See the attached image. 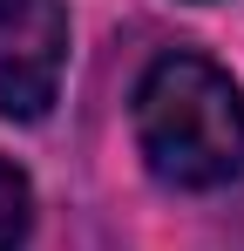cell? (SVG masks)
<instances>
[{
	"label": "cell",
	"mask_w": 244,
	"mask_h": 251,
	"mask_svg": "<svg viewBox=\"0 0 244 251\" xmlns=\"http://www.w3.org/2000/svg\"><path fill=\"white\" fill-rule=\"evenodd\" d=\"M136 143L170 190H224L244 176V95L203 54H163L136 82Z\"/></svg>",
	"instance_id": "6da1fadb"
},
{
	"label": "cell",
	"mask_w": 244,
	"mask_h": 251,
	"mask_svg": "<svg viewBox=\"0 0 244 251\" xmlns=\"http://www.w3.org/2000/svg\"><path fill=\"white\" fill-rule=\"evenodd\" d=\"M68 68V7L61 0H0V116L41 123Z\"/></svg>",
	"instance_id": "7a4b0ae2"
},
{
	"label": "cell",
	"mask_w": 244,
	"mask_h": 251,
	"mask_svg": "<svg viewBox=\"0 0 244 251\" xmlns=\"http://www.w3.org/2000/svg\"><path fill=\"white\" fill-rule=\"evenodd\" d=\"M27 224H34V190H27L21 170L0 156V251H21Z\"/></svg>",
	"instance_id": "3957f363"
}]
</instances>
